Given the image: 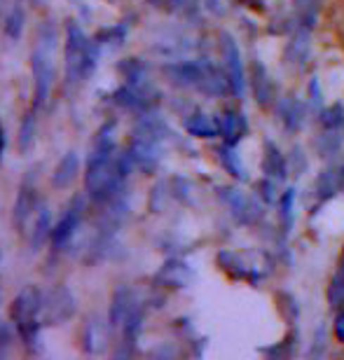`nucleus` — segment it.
Here are the masks:
<instances>
[{
	"mask_svg": "<svg viewBox=\"0 0 344 360\" xmlns=\"http://www.w3.org/2000/svg\"><path fill=\"white\" fill-rule=\"evenodd\" d=\"M98 63V40H89L80 26L70 21L66 28V47H63V66L68 82H82L94 73Z\"/></svg>",
	"mask_w": 344,
	"mask_h": 360,
	"instance_id": "f257e3e1",
	"label": "nucleus"
},
{
	"mask_svg": "<svg viewBox=\"0 0 344 360\" xmlns=\"http://www.w3.org/2000/svg\"><path fill=\"white\" fill-rule=\"evenodd\" d=\"M54 42L56 31L52 21H45L38 31V45L31 54V70L35 82V105H42L54 84Z\"/></svg>",
	"mask_w": 344,
	"mask_h": 360,
	"instance_id": "f03ea898",
	"label": "nucleus"
},
{
	"mask_svg": "<svg viewBox=\"0 0 344 360\" xmlns=\"http://www.w3.org/2000/svg\"><path fill=\"white\" fill-rule=\"evenodd\" d=\"M42 304H45V300H42V292L35 285H26L12 304V323L26 347L38 342Z\"/></svg>",
	"mask_w": 344,
	"mask_h": 360,
	"instance_id": "7ed1b4c3",
	"label": "nucleus"
},
{
	"mask_svg": "<svg viewBox=\"0 0 344 360\" xmlns=\"http://www.w3.org/2000/svg\"><path fill=\"white\" fill-rule=\"evenodd\" d=\"M84 218V199L82 197H73V201L66 206V211L59 218V222L52 227V246L56 250H61L66 243L73 239V234L77 232V227H80V222Z\"/></svg>",
	"mask_w": 344,
	"mask_h": 360,
	"instance_id": "20e7f679",
	"label": "nucleus"
},
{
	"mask_svg": "<svg viewBox=\"0 0 344 360\" xmlns=\"http://www.w3.org/2000/svg\"><path fill=\"white\" fill-rule=\"evenodd\" d=\"M40 206H42V201L38 197V187L33 183H28V180L21 183L17 201H14V208H12V222L21 234H26V229L31 225L33 215Z\"/></svg>",
	"mask_w": 344,
	"mask_h": 360,
	"instance_id": "39448f33",
	"label": "nucleus"
},
{
	"mask_svg": "<svg viewBox=\"0 0 344 360\" xmlns=\"http://www.w3.org/2000/svg\"><path fill=\"white\" fill-rule=\"evenodd\" d=\"M73 314H75V297L66 285L54 288L49 292V297L45 300V304H42V316L52 326H59V323L68 321Z\"/></svg>",
	"mask_w": 344,
	"mask_h": 360,
	"instance_id": "423d86ee",
	"label": "nucleus"
},
{
	"mask_svg": "<svg viewBox=\"0 0 344 360\" xmlns=\"http://www.w3.org/2000/svg\"><path fill=\"white\" fill-rule=\"evenodd\" d=\"M31 232H28V246L31 250H40L45 243L52 239V215H49V208L42 204L38 211H35L33 220H31Z\"/></svg>",
	"mask_w": 344,
	"mask_h": 360,
	"instance_id": "0eeeda50",
	"label": "nucleus"
},
{
	"mask_svg": "<svg viewBox=\"0 0 344 360\" xmlns=\"http://www.w3.org/2000/svg\"><path fill=\"white\" fill-rule=\"evenodd\" d=\"M77 171H80V160H77L75 153H66L61 157V162L56 164L54 174H52V185L56 190H66L70 183L77 178Z\"/></svg>",
	"mask_w": 344,
	"mask_h": 360,
	"instance_id": "6e6552de",
	"label": "nucleus"
},
{
	"mask_svg": "<svg viewBox=\"0 0 344 360\" xmlns=\"http://www.w3.org/2000/svg\"><path fill=\"white\" fill-rule=\"evenodd\" d=\"M24 21H26L24 7L14 5V10L7 14V21H5V35H7V38H10V40H19L21 33H24Z\"/></svg>",
	"mask_w": 344,
	"mask_h": 360,
	"instance_id": "1a4fd4ad",
	"label": "nucleus"
},
{
	"mask_svg": "<svg viewBox=\"0 0 344 360\" xmlns=\"http://www.w3.org/2000/svg\"><path fill=\"white\" fill-rule=\"evenodd\" d=\"M129 292L127 290H117L113 297V307H110V323L113 326H120L122 321H127L129 316Z\"/></svg>",
	"mask_w": 344,
	"mask_h": 360,
	"instance_id": "9d476101",
	"label": "nucleus"
},
{
	"mask_svg": "<svg viewBox=\"0 0 344 360\" xmlns=\"http://www.w3.org/2000/svg\"><path fill=\"white\" fill-rule=\"evenodd\" d=\"M33 136H35V110H28L24 122H21V131H19V148L21 153H26L33 143Z\"/></svg>",
	"mask_w": 344,
	"mask_h": 360,
	"instance_id": "9b49d317",
	"label": "nucleus"
},
{
	"mask_svg": "<svg viewBox=\"0 0 344 360\" xmlns=\"http://www.w3.org/2000/svg\"><path fill=\"white\" fill-rule=\"evenodd\" d=\"M5 146H7V139H5V129H3V122H0V160H3Z\"/></svg>",
	"mask_w": 344,
	"mask_h": 360,
	"instance_id": "f8f14e48",
	"label": "nucleus"
},
{
	"mask_svg": "<svg viewBox=\"0 0 344 360\" xmlns=\"http://www.w3.org/2000/svg\"><path fill=\"white\" fill-rule=\"evenodd\" d=\"M0 300H3V290H0Z\"/></svg>",
	"mask_w": 344,
	"mask_h": 360,
	"instance_id": "ddd939ff",
	"label": "nucleus"
}]
</instances>
